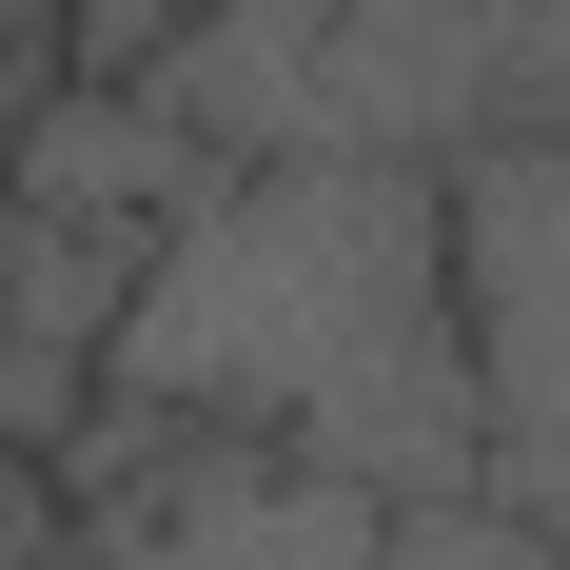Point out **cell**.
Returning <instances> with one entry per match:
<instances>
[{"label":"cell","instance_id":"1","mask_svg":"<svg viewBox=\"0 0 570 570\" xmlns=\"http://www.w3.org/2000/svg\"><path fill=\"white\" fill-rule=\"evenodd\" d=\"M99 413L295 453L335 492H374V512L492 492V413H472V335H453V197L354 177V158H236L138 256Z\"/></svg>","mask_w":570,"mask_h":570},{"label":"cell","instance_id":"2","mask_svg":"<svg viewBox=\"0 0 570 570\" xmlns=\"http://www.w3.org/2000/svg\"><path fill=\"white\" fill-rule=\"evenodd\" d=\"M99 59L158 79V118L197 158H354V177H433L472 158H570V20L512 0H394V20H335V0H256V20H118Z\"/></svg>","mask_w":570,"mask_h":570},{"label":"cell","instance_id":"3","mask_svg":"<svg viewBox=\"0 0 570 570\" xmlns=\"http://www.w3.org/2000/svg\"><path fill=\"white\" fill-rule=\"evenodd\" d=\"M453 335H472V413H492V512L570 531V158L453 177Z\"/></svg>","mask_w":570,"mask_h":570},{"label":"cell","instance_id":"4","mask_svg":"<svg viewBox=\"0 0 570 570\" xmlns=\"http://www.w3.org/2000/svg\"><path fill=\"white\" fill-rule=\"evenodd\" d=\"M394 512L335 492L295 453H236V433H118L99 492V570H374Z\"/></svg>","mask_w":570,"mask_h":570},{"label":"cell","instance_id":"5","mask_svg":"<svg viewBox=\"0 0 570 570\" xmlns=\"http://www.w3.org/2000/svg\"><path fill=\"white\" fill-rule=\"evenodd\" d=\"M374 570H570V531H531V512H492V492H453V512H394V551Z\"/></svg>","mask_w":570,"mask_h":570},{"label":"cell","instance_id":"6","mask_svg":"<svg viewBox=\"0 0 570 570\" xmlns=\"http://www.w3.org/2000/svg\"><path fill=\"white\" fill-rule=\"evenodd\" d=\"M59 551V472H0V570H40Z\"/></svg>","mask_w":570,"mask_h":570},{"label":"cell","instance_id":"7","mask_svg":"<svg viewBox=\"0 0 570 570\" xmlns=\"http://www.w3.org/2000/svg\"><path fill=\"white\" fill-rule=\"evenodd\" d=\"M40 570H99V551H40Z\"/></svg>","mask_w":570,"mask_h":570}]
</instances>
